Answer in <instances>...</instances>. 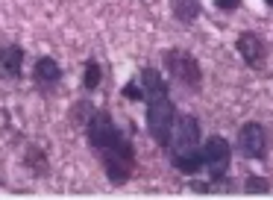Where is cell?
<instances>
[{
	"label": "cell",
	"mask_w": 273,
	"mask_h": 200,
	"mask_svg": "<svg viewBox=\"0 0 273 200\" xmlns=\"http://www.w3.org/2000/svg\"><path fill=\"white\" fill-rule=\"evenodd\" d=\"M62 77H65V71H62V65L53 56H38L35 59V65H32V83H35V89L53 92L62 83Z\"/></svg>",
	"instance_id": "ba28073f"
},
{
	"label": "cell",
	"mask_w": 273,
	"mask_h": 200,
	"mask_svg": "<svg viewBox=\"0 0 273 200\" xmlns=\"http://www.w3.org/2000/svg\"><path fill=\"white\" fill-rule=\"evenodd\" d=\"M265 3H268V6H271V9H273V0H265Z\"/></svg>",
	"instance_id": "ac0fdd59"
},
{
	"label": "cell",
	"mask_w": 273,
	"mask_h": 200,
	"mask_svg": "<svg viewBox=\"0 0 273 200\" xmlns=\"http://www.w3.org/2000/svg\"><path fill=\"white\" fill-rule=\"evenodd\" d=\"M83 65H86V68H83V92L91 95V92H97V89H100V83H103V65H100L94 56H89Z\"/></svg>",
	"instance_id": "5bb4252c"
},
{
	"label": "cell",
	"mask_w": 273,
	"mask_h": 200,
	"mask_svg": "<svg viewBox=\"0 0 273 200\" xmlns=\"http://www.w3.org/2000/svg\"><path fill=\"white\" fill-rule=\"evenodd\" d=\"M171 150V165L177 168L180 174H197L203 165V130L200 121L194 115H180L177 127H174V138L168 144Z\"/></svg>",
	"instance_id": "7a4b0ae2"
},
{
	"label": "cell",
	"mask_w": 273,
	"mask_h": 200,
	"mask_svg": "<svg viewBox=\"0 0 273 200\" xmlns=\"http://www.w3.org/2000/svg\"><path fill=\"white\" fill-rule=\"evenodd\" d=\"M121 95H123L126 100H132V103L144 100V86H141V80H129V83L121 89Z\"/></svg>",
	"instance_id": "2e32d148"
},
{
	"label": "cell",
	"mask_w": 273,
	"mask_h": 200,
	"mask_svg": "<svg viewBox=\"0 0 273 200\" xmlns=\"http://www.w3.org/2000/svg\"><path fill=\"white\" fill-rule=\"evenodd\" d=\"M229 162H232V147L223 135H209L203 141V165L209 171L212 183H229Z\"/></svg>",
	"instance_id": "5b68a950"
},
{
	"label": "cell",
	"mask_w": 273,
	"mask_h": 200,
	"mask_svg": "<svg viewBox=\"0 0 273 200\" xmlns=\"http://www.w3.org/2000/svg\"><path fill=\"white\" fill-rule=\"evenodd\" d=\"M214 6H217L220 12H235V9L241 6V0H214Z\"/></svg>",
	"instance_id": "e0dca14e"
},
{
	"label": "cell",
	"mask_w": 273,
	"mask_h": 200,
	"mask_svg": "<svg viewBox=\"0 0 273 200\" xmlns=\"http://www.w3.org/2000/svg\"><path fill=\"white\" fill-rule=\"evenodd\" d=\"M24 59H27V50H24L18 41L0 44V74H3V77L21 80V77H24Z\"/></svg>",
	"instance_id": "30bf717a"
},
{
	"label": "cell",
	"mask_w": 273,
	"mask_h": 200,
	"mask_svg": "<svg viewBox=\"0 0 273 200\" xmlns=\"http://www.w3.org/2000/svg\"><path fill=\"white\" fill-rule=\"evenodd\" d=\"M171 12L180 24H194L200 15H203V3L200 0H174L171 3Z\"/></svg>",
	"instance_id": "7c38bea8"
},
{
	"label": "cell",
	"mask_w": 273,
	"mask_h": 200,
	"mask_svg": "<svg viewBox=\"0 0 273 200\" xmlns=\"http://www.w3.org/2000/svg\"><path fill=\"white\" fill-rule=\"evenodd\" d=\"M97 109H94V103L89 98H80L71 103V112H68V121L77 127V130H86V124L91 121V115H94Z\"/></svg>",
	"instance_id": "4fadbf2b"
},
{
	"label": "cell",
	"mask_w": 273,
	"mask_h": 200,
	"mask_svg": "<svg viewBox=\"0 0 273 200\" xmlns=\"http://www.w3.org/2000/svg\"><path fill=\"white\" fill-rule=\"evenodd\" d=\"M21 165L27 168V171H30L32 177H38V180L50 177V159H47V150H44L41 144H35V141H30V144L24 147Z\"/></svg>",
	"instance_id": "8fae6325"
},
{
	"label": "cell",
	"mask_w": 273,
	"mask_h": 200,
	"mask_svg": "<svg viewBox=\"0 0 273 200\" xmlns=\"http://www.w3.org/2000/svg\"><path fill=\"white\" fill-rule=\"evenodd\" d=\"M97 159H100V168H103L106 180L112 186H123V183H129V177L135 171V144H132V138L126 133H121L112 144L97 150Z\"/></svg>",
	"instance_id": "3957f363"
},
{
	"label": "cell",
	"mask_w": 273,
	"mask_h": 200,
	"mask_svg": "<svg viewBox=\"0 0 273 200\" xmlns=\"http://www.w3.org/2000/svg\"><path fill=\"white\" fill-rule=\"evenodd\" d=\"M244 189H247L250 195H268V192H271V183H268L265 177H259V174H250V177L244 180Z\"/></svg>",
	"instance_id": "9a60e30c"
},
{
	"label": "cell",
	"mask_w": 273,
	"mask_h": 200,
	"mask_svg": "<svg viewBox=\"0 0 273 200\" xmlns=\"http://www.w3.org/2000/svg\"><path fill=\"white\" fill-rule=\"evenodd\" d=\"M141 86H144V103H147V115H144V124H147V135L153 141L168 150L171 138H174V127H177V106L171 100V89L165 83V77L156 71L153 65L141 68Z\"/></svg>",
	"instance_id": "6da1fadb"
},
{
	"label": "cell",
	"mask_w": 273,
	"mask_h": 200,
	"mask_svg": "<svg viewBox=\"0 0 273 200\" xmlns=\"http://www.w3.org/2000/svg\"><path fill=\"white\" fill-rule=\"evenodd\" d=\"M235 50H238V56H241L250 68H262L265 65V59H268V47H265V41H262L256 33H250V30H244V33L238 35Z\"/></svg>",
	"instance_id": "9c48e42d"
},
{
	"label": "cell",
	"mask_w": 273,
	"mask_h": 200,
	"mask_svg": "<svg viewBox=\"0 0 273 200\" xmlns=\"http://www.w3.org/2000/svg\"><path fill=\"white\" fill-rule=\"evenodd\" d=\"M238 147L247 159H256V162H265L268 153H271V135L268 127L259 124V121H247L238 130Z\"/></svg>",
	"instance_id": "8992f818"
},
{
	"label": "cell",
	"mask_w": 273,
	"mask_h": 200,
	"mask_svg": "<svg viewBox=\"0 0 273 200\" xmlns=\"http://www.w3.org/2000/svg\"><path fill=\"white\" fill-rule=\"evenodd\" d=\"M123 130L115 124V118H112V112L109 109H97L94 115H91V121L86 124V138H89L91 150L97 153V150H103L106 144H112Z\"/></svg>",
	"instance_id": "52a82bcc"
},
{
	"label": "cell",
	"mask_w": 273,
	"mask_h": 200,
	"mask_svg": "<svg viewBox=\"0 0 273 200\" xmlns=\"http://www.w3.org/2000/svg\"><path fill=\"white\" fill-rule=\"evenodd\" d=\"M162 65L168 71V77H171L177 86L188 89V92H197V89L203 86V68H200L197 56H194L191 50L168 47V50L162 53Z\"/></svg>",
	"instance_id": "277c9868"
}]
</instances>
